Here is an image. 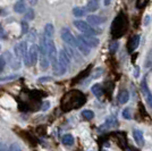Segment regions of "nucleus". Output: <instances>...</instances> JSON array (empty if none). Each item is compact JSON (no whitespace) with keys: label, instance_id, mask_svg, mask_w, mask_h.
Returning <instances> with one entry per match:
<instances>
[{"label":"nucleus","instance_id":"5701e85b","mask_svg":"<svg viewBox=\"0 0 152 151\" xmlns=\"http://www.w3.org/2000/svg\"><path fill=\"white\" fill-rule=\"evenodd\" d=\"M20 26H22V33H23V34H25V33L28 32V24H27L26 19L20 22Z\"/></svg>","mask_w":152,"mask_h":151},{"label":"nucleus","instance_id":"cd10ccee","mask_svg":"<svg viewBox=\"0 0 152 151\" xmlns=\"http://www.w3.org/2000/svg\"><path fill=\"white\" fill-rule=\"evenodd\" d=\"M5 39H7V33L0 24V40H5Z\"/></svg>","mask_w":152,"mask_h":151},{"label":"nucleus","instance_id":"6ab92c4d","mask_svg":"<svg viewBox=\"0 0 152 151\" xmlns=\"http://www.w3.org/2000/svg\"><path fill=\"white\" fill-rule=\"evenodd\" d=\"M73 14L76 17H83L84 15H86V9H84L82 7H75L73 8Z\"/></svg>","mask_w":152,"mask_h":151},{"label":"nucleus","instance_id":"bb28decb","mask_svg":"<svg viewBox=\"0 0 152 151\" xmlns=\"http://www.w3.org/2000/svg\"><path fill=\"white\" fill-rule=\"evenodd\" d=\"M141 88H142L143 92H144V93H145L146 95H149V89H148V86H146V81H145V80H143V81H142Z\"/></svg>","mask_w":152,"mask_h":151},{"label":"nucleus","instance_id":"2f4dec72","mask_svg":"<svg viewBox=\"0 0 152 151\" xmlns=\"http://www.w3.org/2000/svg\"><path fill=\"white\" fill-rule=\"evenodd\" d=\"M50 107V102L49 101H45V103H43V107H42V110L45 111V110H48V108Z\"/></svg>","mask_w":152,"mask_h":151},{"label":"nucleus","instance_id":"4be33fe9","mask_svg":"<svg viewBox=\"0 0 152 151\" xmlns=\"http://www.w3.org/2000/svg\"><path fill=\"white\" fill-rule=\"evenodd\" d=\"M123 117L127 120L132 119V114H131V109H129V108H125V109L123 110Z\"/></svg>","mask_w":152,"mask_h":151},{"label":"nucleus","instance_id":"a211bd4d","mask_svg":"<svg viewBox=\"0 0 152 151\" xmlns=\"http://www.w3.org/2000/svg\"><path fill=\"white\" fill-rule=\"evenodd\" d=\"M14 10H15V13L17 14H22L25 12V5H24V2L22 1V0H18L15 5H14Z\"/></svg>","mask_w":152,"mask_h":151},{"label":"nucleus","instance_id":"72a5a7b5","mask_svg":"<svg viewBox=\"0 0 152 151\" xmlns=\"http://www.w3.org/2000/svg\"><path fill=\"white\" fill-rule=\"evenodd\" d=\"M27 1H28V4H30L31 6H34V5L38 4V0H27Z\"/></svg>","mask_w":152,"mask_h":151},{"label":"nucleus","instance_id":"9b49d317","mask_svg":"<svg viewBox=\"0 0 152 151\" xmlns=\"http://www.w3.org/2000/svg\"><path fill=\"white\" fill-rule=\"evenodd\" d=\"M106 21V18H103L101 16H96V15H90L88 16V23L90 25H100Z\"/></svg>","mask_w":152,"mask_h":151},{"label":"nucleus","instance_id":"4468645a","mask_svg":"<svg viewBox=\"0 0 152 151\" xmlns=\"http://www.w3.org/2000/svg\"><path fill=\"white\" fill-rule=\"evenodd\" d=\"M77 41H78V44H77V48H78V50L81 51V52H82L84 56H89L91 48H90V47H88V45L84 43V42H82L81 40H78V39H77Z\"/></svg>","mask_w":152,"mask_h":151},{"label":"nucleus","instance_id":"423d86ee","mask_svg":"<svg viewBox=\"0 0 152 151\" xmlns=\"http://www.w3.org/2000/svg\"><path fill=\"white\" fill-rule=\"evenodd\" d=\"M14 52H15V56L19 58V59H25L27 54H28V48H27V43L25 41L23 42H18L14 47Z\"/></svg>","mask_w":152,"mask_h":151},{"label":"nucleus","instance_id":"b1692460","mask_svg":"<svg viewBox=\"0 0 152 151\" xmlns=\"http://www.w3.org/2000/svg\"><path fill=\"white\" fill-rule=\"evenodd\" d=\"M25 19H27V21H30V19H34V10L32 9V8H30L27 12H26L25 14Z\"/></svg>","mask_w":152,"mask_h":151},{"label":"nucleus","instance_id":"39448f33","mask_svg":"<svg viewBox=\"0 0 152 151\" xmlns=\"http://www.w3.org/2000/svg\"><path fill=\"white\" fill-rule=\"evenodd\" d=\"M61 39L64 40V42L67 44H69L74 48H77V44H78V41L77 39L72 34V32L68 27H64L61 30Z\"/></svg>","mask_w":152,"mask_h":151},{"label":"nucleus","instance_id":"c9c22d12","mask_svg":"<svg viewBox=\"0 0 152 151\" xmlns=\"http://www.w3.org/2000/svg\"><path fill=\"white\" fill-rule=\"evenodd\" d=\"M0 50H1V45H0Z\"/></svg>","mask_w":152,"mask_h":151},{"label":"nucleus","instance_id":"f8f14e48","mask_svg":"<svg viewBox=\"0 0 152 151\" xmlns=\"http://www.w3.org/2000/svg\"><path fill=\"white\" fill-rule=\"evenodd\" d=\"M133 138L135 140V142L137 143V145L140 147H143L144 145V136H143V133L140 130H133Z\"/></svg>","mask_w":152,"mask_h":151},{"label":"nucleus","instance_id":"f3484780","mask_svg":"<svg viewBox=\"0 0 152 151\" xmlns=\"http://www.w3.org/2000/svg\"><path fill=\"white\" fill-rule=\"evenodd\" d=\"M61 142H63L64 145H67V147H70V145L74 144V138L72 134H65L61 139Z\"/></svg>","mask_w":152,"mask_h":151},{"label":"nucleus","instance_id":"aec40b11","mask_svg":"<svg viewBox=\"0 0 152 151\" xmlns=\"http://www.w3.org/2000/svg\"><path fill=\"white\" fill-rule=\"evenodd\" d=\"M91 90H92V93L95 95V97H98V98H100L102 95V88L100 84H94L92 88H91Z\"/></svg>","mask_w":152,"mask_h":151},{"label":"nucleus","instance_id":"7ed1b4c3","mask_svg":"<svg viewBox=\"0 0 152 151\" xmlns=\"http://www.w3.org/2000/svg\"><path fill=\"white\" fill-rule=\"evenodd\" d=\"M39 58V47H37L35 44H31L30 49H28V54L26 58L24 59L26 66H34L38 63Z\"/></svg>","mask_w":152,"mask_h":151},{"label":"nucleus","instance_id":"c756f323","mask_svg":"<svg viewBox=\"0 0 152 151\" xmlns=\"http://www.w3.org/2000/svg\"><path fill=\"white\" fill-rule=\"evenodd\" d=\"M117 48H118V42L115 41V42H113L111 45H110V51H111V52H115V51L117 50Z\"/></svg>","mask_w":152,"mask_h":151},{"label":"nucleus","instance_id":"1a4fd4ad","mask_svg":"<svg viewBox=\"0 0 152 151\" xmlns=\"http://www.w3.org/2000/svg\"><path fill=\"white\" fill-rule=\"evenodd\" d=\"M5 57H7V58H8V62L10 63L12 68H14V69L19 68V66H20V59H19V58H17L16 56L13 57V56H12V54H10V52H8V51L5 54Z\"/></svg>","mask_w":152,"mask_h":151},{"label":"nucleus","instance_id":"f704fd0d","mask_svg":"<svg viewBox=\"0 0 152 151\" xmlns=\"http://www.w3.org/2000/svg\"><path fill=\"white\" fill-rule=\"evenodd\" d=\"M110 2H111V0H104V1H103L104 6H109V5H110Z\"/></svg>","mask_w":152,"mask_h":151},{"label":"nucleus","instance_id":"7c9ffc66","mask_svg":"<svg viewBox=\"0 0 152 151\" xmlns=\"http://www.w3.org/2000/svg\"><path fill=\"white\" fill-rule=\"evenodd\" d=\"M102 74V68H98V69H95V73L93 74V77L94 78H96V77H99V76Z\"/></svg>","mask_w":152,"mask_h":151},{"label":"nucleus","instance_id":"6e6552de","mask_svg":"<svg viewBox=\"0 0 152 151\" xmlns=\"http://www.w3.org/2000/svg\"><path fill=\"white\" fill-rule=\"evenodd\" d=\"M118 125V120L116 119V117L114 116H110V117H108L106 122H104V124H102L101 127H100V130H108V128H113V127H116V126Z\"/></svg>","mask_w":152,"mask_h":151},{"label":"nucleus","instance_id":"0eeeda50","mask_svg":"<svg viewBox=\"0 0 152 151\" xmlns=\"http://www.w3.org/2000/svg\"><path fill=\"white\" fill-rule=\"evenodd\" d=\"M78 40H81L82 42L86 44L88 47L90 48H95V47H98L99 43H100V41H99V39L93 37V35H90V34H84V35H78Z\"/></svg>","mask_w":152,"mask_h":151},{"label":"nucleus","instance_id":"ddd939ff","mask_svg":"<svg viewBox=\"0 0 152 151\" xmlns=\"http://www.w3.org/2000/svg\"><path fill=\"white\" fill-rule=\"evenodd\" d=\"M53 33H55V29H53V25L51 24V23H48L47 25L45 26V35L47 39H49L51 40L52 37H53Z\"/></svg>","mask_w":152,"mask_h":151},{"label":"nucleus","instance_id":"dca6fc26","mask_svg":"<svg viewBox=\"0 0 152 151\" xmlns=\"http://www.w3.org/2000/svg\"><path fill=\"white\" fill-rule=\"evenodd\" d=\"M129 99V93H128V91L127 90H121L119 95H118V102L121 103V105H124V103H126L127 101Z\"/></svg>","mask_w":152,"mask_h":151},{"label":"nucleus","instance_id":"412c9836","mask_svg":"<svg viewBox=\"0 0 152 151\" xmlns=\"http://www.w3.org/2000/svg\"><path fill=\"white\" fill-rule=\"evenodd\" d=\"M82 117L84 119L91 120L93 117H94V113L92 110H83L82 111Z\"/></svg>","mask_w":152,"mask_h":151},{"label":"nucleus","instance_id":"473e14b6","mask_svg":"<svg viewBox=\"0 0 152 151\" xmlns=\"http://www.w3.org/2000/svg\"><path fill=\"white\" fill-rule=\"evenodd\" d=\"M146 100H148V103H149V106L152 108V95H148V99H146Z\"/></svg>","mask_w":152,"mask_h":151},{"label":"nucleus","instance_id":"a878e982","mask_svg":"<svg viewBox=\"0 0 152 151\" xmlns=\"http://www.w3.org/2000/svg\"><path fill=\"white\" fill-rule=\"evenodd\" d=\"M7 151H22V148H20V145L18 143H13V144L8 148Z\"/></svg>","mask_w":152,"mask_h":151},{"label":"nucleus","instance_id":"393cba45","mask_svg":"<svg viewBox=\"0 0 152 151\" xmlns=\"http://www.w3.org/2000/svg\"><path fill=\"white\" fill-rule=\"evenodd\" d=\"M6 58L4 56H0V73H2L4 72V69L6 67Z\"/></svg>","mask_w":152,"mask_h":151},{"label":"nucleus","instance_id":"f257e3e1","mask_svg":"<svg viewBox=\"0 0 152 151\" xmlns=\"http://www.w3.org/2000/svg\"><path fill=\"white\" fill-rule=\"evenodd\" d=\"M69 55L66 52L65 49L59 51L58 55V64L56 67H53V74L56 76H63L69 67Z\"/></svg>","mask_w":152,"mask_h":151},{"label":"nucleus","instance_id":"c85d7f7f","mask_svg":"<svg viewBox=\"0 0 152 151\" xmlns=\"http://www.w3.org/2000/svg\"><path fill=\"white\" fill-rule=\"evenodd\" d=\"M51 80H52V78H51L50 76H45V77H39V82L40 83H43V82H50Z\"/></svg>","mask_w":152,"mask_h":151},{"label":"nucleus","instance_id":"2eb2a0df","mask_svg":"<svg viewBox=\"0 0 152 151\" xmlns=\"http://www.w3.org/2000/svg\"><path fill=\"white\" fill-rule=\"evenodd\" d=\"M98 8H99V1L98 0H90L89 2H88V5H86V12H91V13H93L95 10H98Z\"/></svg>","mask_w":152,"mask_h":151},{"label":"nucleus","instance_id":"20e7f679","mask_svg":"<svg viewBox=\"0 0 152 151\" xmlns=\"http://www.w3.org/2000/svg\"><path fill=\"white\" fill-rule=\"evenodd\" d=\"M48 47H47V51H48V58H49V60H50L51 65H52V68L53 67H56L58 64V51H57V48H56V45L53 43V41L52 40H49L48 39Z\"/></svg>","mask_w":152,"mask_h":151},{"label":"nucleus","instance_id":"f03ea898","mask_svg":"<svg viewBox=\"0 0 152 151\" xmlns=\"http://www.w3.org/2000/svg\"><path fill=\"white\" fill-rule=\"evenodd\" d=\"M74 25H75V27L78 30V31H81L82 33H84V34L95 35V34L100 33V31L95 30L94 27H92L88 22H84V21H80V19L74 21Z\"/></svg>","mask_w":152,"mask_h":151},{"label":"nucleus","instance_id":"9d476101","mask_svg":"<svg viewBox=\"0 0 152 151\" xmlns=\"http://www.w3.org/2000/svg\"><path fill=\"white\" fill-rule=\"evenodd\" d=\"M140 40H141V38H140L139 34H136V35H134L133 38H131L129 42H128V51L129 52H133L134 50L137 49V47L140 44Z\"/></svg>","mask_w":152,"mask_h":151}]
</instances>
